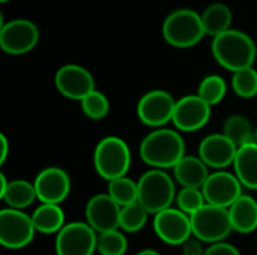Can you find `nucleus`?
<instances>
[{"label": "nucleus", "instance_id": "nucleus-20", "mask_svg": "<svg viewBox=\"0 0 257 255\" xmlns=\"http://www.w3.org/2000/svg\"><path fill=\"white\" fill-rule=\"evenodd\" d=\"M235 174L248 189H257V143H248L238 147L235 162Z\"/></svg>", "mask_w": 257, "mask_h": 255}, {"label": "nucleus", "instance_id": "nucleus-27", "mask_svg": "<svg viewBox=\"0 0 257 255\" xmlns=\"http://www.w3.org/2000/svg\"><path fill=\"white\" fill-rule=\"evenodd\" d=\"M226 92H227V84L224 78H221L220 75H208L200 81L197 95L212 107L224 99Z\"/></svg>", "mask_w": 257, "mask_h": 255}, {"label": "nucleus", "instance_id": "nucleus-14", "mask_svg": "<svg viewBox=\"0 0 257 255\" xmlns=\"http://www.w3.org/2000/svg\"><path fill=\"white\" fill-rule=\"evenodd\" d=\"M33 185L38 200L45 204H60L71 192V179L60 167H47L41 170Z\"/></svg>", "mask_w": 257, "mask_h": 255}, {"label": "nucleus", "instance_id": "nucleus-2", "mask_svg": "<svg viewBox=\"0 0 257 255\" xmlns=\"http://www.w3.org/2000/svg\"><path fill=\"white\" fill-rule=\"evenodd\" d=\"M211 51L217 63L232 72L251 68L257 56L256 44L251 36L236 29L215 36Z\"/></svg>", "mask_w": 257, "mask_h": 255}, {"label": "nucleus", "instance_id": "nucleus-5", "mask_svg": "<svg viewBox=\"0 0 257 255\" xmlns=\"http://www.w3.org/2000/svg\"><path fill=\"white\" fill-rule=\"evenodd\" d=\"M93 165L96 173L107 182L125 177L131 165V152L128 144L114 135L102 138L95 147Z\"/></svg>", "mask_w": 257, "mask_h": 255}, {"label": "nucleus", "instance_id": "nucleus-3", "mask_svg": "<svg viewBox=\"0 0 257 255\" xmlns=\"http://www.w3.org/2000/svg\"><path fill=\"white\" fill-rule=\"evenodd\" d=\"M205 35L202 15L188 8L173 11L163 23V36L166 42L175 48L194 47Z\"/></svg>", "mask_w": 257, "mask_h": 255}, {"label": "nucleus", "instance_id": "nucleus-19", "mask_svg": "<svg viewBox=\"0 0 257 255\" xmlns=\"http://www.w3.org/2000/svg\"><path fill=\"white\" fill-rule=\"evenodd\" d=\"M229 215L233 231L248 234L257 228V201L251 195L239 197L229 207Z\"/></svg>", "mask_w": 257, "mask_h": 255}, {"label": "nucleus", "instance_id": "nucleus-22", "mask_svg": "<svg viewBox=\"0 0 257 255\" xmlns=\"http://www.w3.org/2000/svg\"><path fill=\"white\" fill-rule=\"evenodd\" d=\"M0 198L5 201V204L9 209H15V210L26 209L32 206L35 200H38L35 185L23 179L11 180L5 192L0 194Z\"/></svg>", "mask_w": 257, "mask_h": 255}, {"label": "nucleus", "instance_id": "nucleus-35", "mask_svg": "<svg viewBox=\"0 0 257 255\" xmlns=\"http://www.w3.org/2000/svg\"><path fill=\"white\" fill-rule=\"evenodd\" d=\"M136 255H160L155 249H142V251H139Z\"/></svg>", "mask_w": 257, "mask_h": 255}, {"label": "nucleus", "instance_id": "nucleus-6", "mask_svg": "<svg viewBox=\"0 0 257 255\" xmlns=\"http://www.w3.org/2000/svg\"><path fill=\"white\" fill-rule=\"evenodd\" d=\"M193 236L203 243H218L233 231L229 209L205 204L200 210L190 216Z\"/></svg>", "mask_w": 257, "mask_h": 255}, {"label": "nucleus", "instance_id": "nucleus-1", "mask_svg": "<svg viewBox=\"0 0 257 255\" xmlns=\"http://www.w3.org/2000/svg\"><path fill=\"white\" fill-rule=\"evenodd\" d=\"M139 153L142 161L152 168H175L185 156V141L178 131L158 128L143 138Z\"/></svg>", "mask_w": 257, "mask_h": 255}, {"label": "nucleus", "instance_id": "nucleus-11", "mask_svg": "<svg viewBox=\"0 0 257 255\" xmlns=\"http://www.w3.org/2000/svg\"><path fill=\"white\" fill-rule=\"evenodd\" d=\"M202 192L208 204L229 209L239 197H242V183L236 177L224 170L211 173L205 182Z\"/></svg>", "mask_w": 257, "mask_h": 255}, {"label": "nucleus", "instance_id": "nucleus-28", "mask_svg": "<svg viewBox=\"0 0 257 255\" xmlns=\"http://www.w3.org/2000/svg\"><path fill=\"white\" fill-rule=\"evenodd\" d=\"M126 249L128 242L120 230H111L98 234L96 251L99 255H125Z\"/></svg>", "mask_w": 257, "mask_h": 255}, {"label": "nucleus", "instance_id": "nucleus-15", "mask_svg": "<svg viewBox=\"0 0 257 255\" xmlns=\"http://www.w3.org/2000/svg\"><path fill=\"white\" fill-rule=\"evenodd\" d=\"M211 117V105L199 95H187L176 101L173 125L182 132H194L202 129Z\"/></svg>", "mask_w": 257, "mask_h": 255}, {"label": "nucleus", "instance_id": "nucleus-12", "mask_svg": "<svg viewBox=\"0 0 257 255\" xmlns=\"http://www.w3.org/2000/svg\"><path fill=\"white\" fill-rule=\"evenodd\" d=\"M154 230L164 243L173 246H182L193 236L190 216L173 207H169L155 215Z\"/></svg>", "mask_w": 257, "mask_h": 255}, {"label": "nucleus", "instance_id": "nucleus-10", "mask_svg": "<svg viewBox=\"0 0 257 255\" xmlns=\"http://www.w3.org/2000/svg\"><path fill=\"white\" fill-rule=\"evenodd\" d=\"M176 101L166 90H151L137 104V116L142 123L152 128H163L173 120Z\"/></svg>", "mask_w": 257, "mask_h": 255}, {"label": "nucleus", "instance_id": "nucleus-13", "mask_svg": "<svg viewBox=\"0 0 257 255\" xmlns=\"http://www.w3.org/2000/svg\"><path fill=\"white\" fill-rule=\"evenodd\" d=\"M56 89L68 99L83 101L90 92L95 90V80L92 74L80 65H63L54 77Z\"/></svg>", "mask_w": 257, "mask_h": 255}, {"label": "nucleus", "instance_id": "nucleus-37", "mask_svg": "<svg viewBox=\"0 0 257 255\" xmlns=\"http://www.w3.org/2000/svg\"><path fill=\"white\" fill-rule=\"evenodd\" d=\"M256 143H257V128H256Z\"/></svg>", "mask_w": 257, "mask_h": 255}, {"label": "nucleus", "instance_id": "nucleus-7", "mask_svg": "<svg viewBox=\"0 0 257 255\" xmlns=\"http://www.w3.org/2000/svg\"><path fill=\"white\" fill-rule=\"evenodd\" d=\"M35 233L32 216L9 207L0 212V243L5 248L21 249L33 240Z\"/></svg>", "mask_w": 257, "mask_h": 255}, {"label": "nucleus", "instance_id": "nucleus-30", "mask_svg": "<svg viewBox=\"0 0 257 255\" xmlns=\"http://www.w3.org/2000/svg\"><path fill=\"white\" fill-rule=\"evenodd\" d=\"M81 102V110L83 113L89 117V119H93V120H101L104 119L108 111H110V102H108V98L99 92V90H93L90 92Z\"/></svg>", "mask_w": 257, "mask_h": 255}, {"label": "nucleus", "instance_id": "nucleus-23", "mask_svg": "<svg viewBox=\"0 0 257 255\" xmlns=\"http://www.w3.org/2000/svg\"><path fill=\"white\" fill-rule=\"evenodd\" d=\"M202 23L206 35L215 38L227 30L232 24V11L224 3H212L202 14Z\"/></svg>", "mask_w": 257, "mask_h": 255}, {"label": "nucleus", "instance_id": "nucleus-16", "mask_svg": "<svg viewBox=\"0 0 257 255\" xmlns=\"http://www.w3.org/2000/svg\"><path fill=\"white\" fill-rule=\"evenodd\" d=\"M122 207L108 195L96 194L86 204V221L98 233L119 230Z\"/></svg>", "mask_w": 257, "mask_h": 255}, {"label": "nucleus", "instance_id": "nucleus-25", "mask_svg": "<svg viewBox=\"0 0 257 255\" xmlns=\"http://www.w3.org/2000/svg\"><path fill=\"white\" fill-rule=\"evenodd\" d=\"M108 195L120 206H128L139 201V186L130 177H120L108 182Z\"/></svg>", "mask_w": 257, "mask_h": 255}, {"label": "nucleus", "instance_id": "nucleus-21", "mask_svg": "<svg viewBox=\"0 0 257 255\" xmlns=\"http://www.w3.org/2000/svg\"><path fill=\"white\" fill-rule=\"evenodd\" d=\"M32 221L35 230L42 234H57L65 227V213L60 204H45L41 203L33 215Z\"/></svg>", "mask_w": 257, "mask_h": 255}, {"label": "nucleus", "instance_id": "nucleus-32", "mask_svg": "<svg viewBox=\"0 0 257 255\" xmlns=\"http://www.w3.org/2000/svg\"><path fill=\"white\" fill-rule=\"evenodd\" d=\"M205 255H241L236 246L227 243V242H218L212 243L206 248Z\"/></svg>", "mask_w": 257, "mask_h": 255}, {"label": "nucleus", "instance_id": "nucleus-4", "mask_svg": "<svg viewBox=\"0 0 257 255\" xmlns=\"http://www.w3.org/2000/svg\"><path fill=\"white\" fill-rule=\"evenodd\" d=\"M139 186V201L145 206L149 213H160L169 207L176 200V189L172 176L164 170L152 168L142 174L137 182Z\"/></svg>", "mask_w": 257, "mask_h": 255}, {"label": "nucleus", "instance_id": "nucleus-34", "mask_svg": "<svg viewBox=\"0 0 257 255\" xmlns=\"http://www.w3.org/2000/svg\"><path fill=\"white\" fill-rule=\"evenodd\" d=\"M0 141H2V155H0V164H3L8 158V152H9V143L5 134H0Z\"/></svg>", "mask_w": 257, "mask_h": 255}, {"label": "nucleus", "instance_id": "nucleus-17", "mask_svg": "<svg viewBox=\"0 0 257 255\" xmlns=\"http://www.w3.org/2000/svg\"><path fill=\"white\" fill-rule=\"evenodd\" d=\"M238 147L224 134H211L200 141L199 158L211 168L224 170L233 165Z\"/></svg>", "mask_w": 257, "mask_h": 255}, {"label": "nucleus", "instance_id": "nucleus-8", "mask_svg": "<svg viewBox=\"0 0 257 255\" xmlns=\"http://www.w3.org/2000/svg\"><path fill=\"white\" fill-rule=\"evenodd\" d=\"M39 41L38 26L24 18H17L2 24L0 47L11 56H21L32 51Z\"/></svg>", "mask_w": 257, "mask_h": 255}, {"label": "nucleus", "instance_id": "nucleus-24", "mask_svg": "<svg viewBox=\"0 0 257 255\" xmlns=\"http://www.w3.org/2000/svg\"><path fill=\"white\" fill-rule=\"evenodd\" d=\"M223 134L236 147L256 141V129H253L250 120L241 114H233L226 119L224 126H223Z\"/></svg>", "mask_w": 257, "mask_h": 255}, {"label": "nucleus", "instance_id": "nucleus-26", "mask_svg": "<svg viewBox=\"0 0 257 255\" xmlns=\"http://www.w3.org/2000/svg\"><path fill=\"white\" fill-rule=\"evenodd\" d=\"M148 215H149V212L145 209V206L140 201L123 206L122 210H120V225H119V228L126 231V233H137L146 225Z\"/></svg>", "mask_w": 257, "mask_h": 255}, {"label": "nucleus", "instance_id": "nucleus-31", "mask_svg": "<svg viewBox=\"0 0 257 255\" xmlns=\"http://www.w3.org/2000/svg\"><path fill=\"white\" fill-rule=\"evenodd\" d=\"M176 204H178L179 210H182L184 213L191 216L193 213H196L197 210H200L206 204V200H205V195H203L202 189L182 188L176 194Z\"/></svg>", "mask_w": 257, "mask_h": 255}, {"label": "nucleus", "instance_id": "nucleus-18", "mask_svg": "<svg viewBox=\"0 0 257 255\" xmlns=\"http://www.w3.org/2000/svg\"><path fill=\"white\" fill-rule=\"evenodd\" d=\"M208 165L199 156H184L173 168L175 179L182 188L202 189L209 177Z\"/></svg>", "mask_w": 257, "mask_h": 255}, {"label": "nucleus", "instance_id": "nucleus-36", "mask_svg": "<svg viewBox=\"0 0 257 255\" xmlns=\"http://www.w3.org/2000/svg\"><path fill=\"white\" fill-rule=\"evenodd\" d=\"M2 3H6V2H9V0H0Z\"/></svg>", "mask_w": 257, "mask_h": 255}, {"label": "nucleus", "instance_id": "nucleus-29", "mask_svg": "<svg viewBox=\"0 0 257 255\" xmlns=\"http://www.w3.org/2000/svg\"><path fill=\"white\" fill-rule=\"evenodd\" d=\"M233 92L244 99L254 98L257 95V71L251 66L238 72H233L232 77Z\"/></svg>", "mask_w": 257, "mask_h": 255}, {"label": "nucleus", "instance_id": "nucleus-33", "mask_svg": "<svg viewBox=\"0 0 257 255\" xmlns=\"http://www.w3.org/2000/svg\"><path fill=\"white\" fill-rule=\"evenodd\" d=\"M203 242L199 240L197 237L191 236L184 245H182V254L184 255H205Z\"/></svg>", "mask_w": 257, "mask_h": 255}, {"label": "nucleus", "instance_id": "nucleus-9", "mask_svg": "<svg viewBox=\"0 0 257 255\" xmlns=\"http://www.w3.org/2000/svg\"><path fill=\"white\" fill-rule=\"evenodd\" d=\"M96 243V231L87 222H71L56 234V254L93 255Z\"/></svg>", "mask_w": 257, "mask_h": 255}]
</instances>
